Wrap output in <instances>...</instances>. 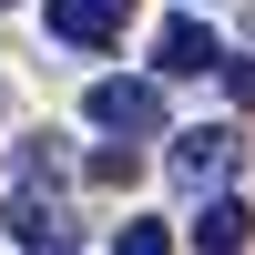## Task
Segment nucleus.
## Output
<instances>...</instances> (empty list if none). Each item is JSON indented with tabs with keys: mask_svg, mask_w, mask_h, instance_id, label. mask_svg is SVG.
I'll use <instances>...</instances> for the list:
<instances>
[{
	"mask_svg": "<svg viewBox=\"0 0 255 255\" xmlns=\"http://www.w3.org/2000/svg\"><path fill=\"white\" fill-rule=\"evenodd\" d=\"M0 225H10V245H20V255H82V235H72V204H61L51 184H10Z\"/></svg>",
	"mask_w": 255,
	"mask_h": 255,
	"instance_id": "f257e3e1",
	"label": "nucleus"
},
{
	"mask_svg": "<svg viewBox=\"0 0 255 255\" xmlns=\"http://www.w3.org/2000/svg\"><path fill=\"white\" fill-rule=\"evenodd\" d=\"M82 123H92V133H153V123H163V82L153 72L92 82V92H82Z\"/></svg>",
	"mask_w": 255,
	"mask_h": 255,
	"instance_id": "f03ea898",
	"label": "nucleus"
},
{
	"mask_svg": "<svg viewBox=\"0 0 255 255\" xmlns=\"http://www.w3.org/2000/svg\"><path fill=\"white\" fill-rule=\"evenodd\" d=\"M163 174L194 184V194H225V174H235V133H225V123H184L174 153H163Z\"/></svg>",
	"mask_w": 255,
	"mask_h": 255,
	"instance_id": "7ed1b4c3",
	"label": "nucleus"
},
{
	"mask_svg": "<svg viewBox=\"0 0 255 255\" xmlns=\"http://www.w3.org/2000/svg\"><path fill=\"white\" fill-rule=\"evenodd\" d=\"M123 20H133V0H51V41L61 51H113Z\"/></svg>",
	"mask_w": 255,
	"mask_h": 255,
	"instance_id": "20e7f679",
	"label": "nucleus"
},
{
	"mask_svg": "<svg viewBox=\"0 0 255 255\" xmlns=\"http://www.w3.org/2000/svg\"><path fill=\"white\" fill-rule=\"evenodd\" d=\"M215 31H204V20L194 10H174V20H163V41H153V82H194V72H215Z\"/></svg>",
	"mask_w": 255,
	"mask_h": 255,
	"instance_id": "39448f33",
	"label": "nucleus"
},
{
	"mask_svg": "<svg viewBox=\"0 0 255 255\" xmlns=\"http://www.w3.org/2000/svg\"><path fill=\"white\" fill-rule=\"evenodd\" d=\"M184 245H194V255H245V245H255V215H245V194H204V215L184 225Z\"/></svg>",
	"mask_w": 255,
	"mask_h": 255,
	"instance_id": "423d86ee",
	"label": "nucleus"
},
{
	"mask_svg": "<svg viewBox=\"0 0 255 255\" xmlns=\"http://www.w3.org/2000/svg\"><path fill=\"white\" fill-rule=\"evenodd\" d=\"M10 174H20V184H51V174H61V133H20V143H10Z\"/></svg>",
	"mask_w": 255,
	"mask_h": 255,
	"instance_id": "0eeeda50",
	"label": "nucleus"
},
{
	"mask_svg": "<svg viewBox=\"0 0 255 255\" xmlns=\"http://www.w3.org/2000/svg\"><path fill=\"white\" fill-rule=\"evenodd\" d=\"M113 255H174V225H123Z\"/></svg>",
	"mask_w": 255,
	"mask_h": 255,
	"instance_id": "6e6552de",
	"label": "nucleus"
},
{
	"mask_svg": "<svg viewBox=\"0 0 255 255\" xmlns=\"http://www.w3.org/2000/svg\"><path fill=\"white\" fill-rule=\"evenodd\" d=\"M225 92H235V102H255V51H235V61H225Z\"/></svg>",
	"mask_w": 255,
	"mask_h": 255,
	"instance_id": "1a4fd4ad",
	"label": "nucleus"
},
{
	"mask_svg": "<svg viewBox=\"0 0 255 255\" xmlns=\"http://www.w3.org/2000/svg\"><path fill=\"white\" fill-rule=\"evenodd\" d=\"M0 102H10V82H0Z\"/></svg>",
	"mask_w": 255,
	"mask_h": 255,
	"instance_id": "9d476101",
	"label": "nucleus"
},
{
	"mask_svg": "<svg viewBox=\"0 0 255 255\" xmlns=\"http://www.w3.org/2000/svg\"><path fill=\"white\" fill-rule=\"evenodd\" d=\"M0 10H10V0H0Z\"/></svg>",
	"mask_w": 255,
	"mask_h": 255,
	"instance_id": "9b49d317",
	"label": "nucleus"
}]
</instances>
